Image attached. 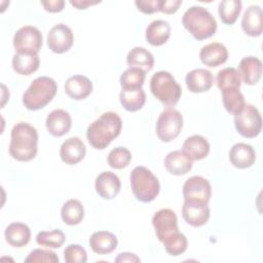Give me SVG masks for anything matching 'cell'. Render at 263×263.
<instances>
[{
  "mask_svg": "<svg viewBox=\"0 0 263 263\" xmlns=\"http://www.w3.org/2000/svg\"><path fill=\"white\" fill-rule=\"evenodd\" d=\"M115 262H140V258L136 254L124 252L115 258Z\"/></svg>",
  "mask_w": 263,
  "mask_h": 263,
  "instance_id": "44",
  "label": "cell"
},
{
  "mask_svg": "<svg viewBox=\"0 0 263 263\" xmlns=\"http://www.w3.org/2000/svg\"><path fill=\"white\" fill-rule=\"evenodd\" d=\"M171 36V26L166 21L156 20L151 22L146 28V40L153 46L164 44Z\"/></svg>",
  "mask_w": 263,
  "mask_h": 263,
  "instance_id": "26",
  "label": "cell"
},
{
  "mask_svg": "<svg viewBox=\"0 0 263 263\" xmlns=\"http://www.w3.org/2000/svg\"><path fill=\"white\" fill-rule=\"evenodd\" d=\"M74 41L72 30L65 24L53 26L47 34V46L54 53H64L68 51Z\"/></svg>",
  "mask_w": 263,
  "mask_h": 263,
  "instance_id": "12",
  "label": "cell"
},
{
  "mask_svg": "<svg viewBox=\"0 0 263 263\" xmlns=\"http://www.w3.org/2000/svg\"><path fill=\"white\" fill-rule=\"evenodd\" d=\"M132 160V153L125 147H116L108 154V164L115 170H122L126 167Z\"/></svg>",
  "mask_w": 263,
  "mask_h": 263,
  "instance_id": "37",
  "label": "cell"
},
{
  "mask_svg": "<svg viewBox=\"0 0 263 263\" xmlns=\"http://www.w3.org/2000/svg\"><path fill=\"white\" fill-rule=\"evenodd\" d=\"M126 63L129 67L139 68L147 72L152 70L154 66V58L153 54L146 48L137 46L127 53Z\"/></svg>",
  "mask_w": 263,
  "mask_h": 263,
  "instance_id": "29",
  "label": "cell"
},
{
  "mask_svg": "<svg viewBox=\"0 0 263 263\" xmlns=\"http://www.w3.org/2000/svg\"><path fill=\"white\" fill-rule=\"evenodd\" d=\"M122 128L121 118L115 112H105L86 130L88 143L98 150H103L119 136Z\"/></svg>",
  "mask_w": 263,
  "mask_h": 263,
  "instance_id": "1",
  "label": "cell"
},
{
  "mask_svg": "<svg viewBox=\"0 0 263 263\" xmlns=\"http://www.w3.org/2000/svg\"><path fill=\"white\" fill-rule=\"evenodd\" d=\"M119 101L122 107L129 112H136L145 105L146 93L143 88L122 89L119 93Z\"/></svg>",
  "mask_w": 263,
  "mask_h": 263,
  "instance_id": "30",
  "label": "cell"
},
{
  "mask_svg": "<svg viewBox=\"0 0 263 263\" xmlns=\"http://www.w3.org/2000/svg\"><path fill=\"white\" fill-rule=\"evenodd\" d=\"M45 125L51 136L62 137L69 133L72 125V119L67 111L57 109L47 115Z\"/></svg>",
  "mask_w": 263,
  "mask_h": 263,
  "instance_id": "15",
  "label": "cell"
},
{
  "mask_svg": "<svg viewBox=\"0 0 263 263\" xmlns=\"http://www.w3.org/2000/svg\"><path fill=\"white\" fill-rule=\"evenodd\" d=\"M40 60L37 52H15L12 58V68L20 75H31L39 68Z\"/></svg>",
  "mask_w": 263,
  "mask_h": 263,
  "instance_id": "23",
  "label": "cell"
},
{
  "mask_svg": "<svg viewBox=\"0 0 263 263\" xmlns=\"http://www.w3.org/2000/svg\"><path fill=\"white\" fill-rule=\"evenodd\" d=\"M210 214L211 211L208 203L184 200L182 206V216L189 225L193 227L203 226L208 223Z\"/></svg>",
  "mask_w": 263,
  "mask_h": 263,
  "instance_id": "13",
  "label": "cell"
},
{
  "mask_svg": "<svg viewBox=\"0 0 263 263\" xmlns=\"http://www.w3.org/2000/svg\"><path fill=\"white\" fill-rule=\"evenodd\" d=\"M163 247L167 254L172 256H179L187 250L188 241L186 236L183 233H176L163 242Z\"/></svg>",
  "mask_w": 263,
  "mask_h": 263,
  "instance_id": "38",
  "label": "cell"
},
{
  "mask_svg": "<svg viewBox=\"0 0 263 263\" xmlns=\"http://www.w3.org/2000/svg\"><path fill=\"white\" fill-rule=\"evenodd\" d=\"M118 245L117 237L109 231H97L89 238V247L99 255L112 253Z\"/></svg>",
  "mask_w": 263,
  "mask_h": 263,
  "instance_id": "25",
  "label": "cell"
},
{
  "mask_svg": "<svg viewBox=\"0 0 263 263\" xmlns=\"http://www.w3.org/2000/svg\"><path fill=\"white\" fill-rule=\"evenodd\" d=\"M182 24L196 40L208 39L217 31L216 18L202 6L188 8L183 14Z\"/></svg>",
  "mask_w": 263,
  "mask_h": 263,
  "instance_id": "3",
  "label": "cell"
},
{
  "mask_svg": "<svg viewBox=\"0 0 263 263\" xmlns=\"http://www.w3.org/2000/svg\"><path fill=\"white\" fill-rule=\"evenodd\" d=\"M181 4L182 0H159V11L166 14L175 13Z\"/></svg>",
  "mask_w": 263,
  "mask_h": 263,
  "instance_id": "42",
  "label": "cell"
},
{
  "mask_svg": "<svg viewBox=\"0 0 263 263\" xmlns=\"http://www.w3.org/2000/svg\"><path fill=\"white\" fill-rule=\"evenodd\" d=\"M135 4L138 9L145 14L159 11V0H137Z\"/></svg>",
  "mask_w": 263,
  "mask_h": 263,
  "instance_id": "41",
  "label": "cell"
},
{
  "mask_svg": "<svg viewBox=\"0 0 263 263\" xmlns=\"http://www.w3.org/2000/svg\"><path fill=\"white\" fill-rule=\"evenodd\" d=\"M58 90L57 82L47 76L34 79L23 95L24 106L31 111L44 108L51 102Z\"/></svg>",
  "mask_w": 263,
  "mask_h": 263,
  "instance_id": "4",
  "label": "cell"
},
{
  "mask_svg": "<svg viewBox=\"0 0 263 263\" xmlns=\"http://www.w3.org/2000/svg\"><path fill=\"white\" fill-rule=\"evenodd\" d=\"M64 259L67 263H85L87 261V254L84 248L72 243L64 250Z\"/></svg>",
  "mask_w": 263,
  "mask_h": 263,
  "instance_id": "39",
  "label": "cell"
},
{
  "mask_svg": "<svg viewBox=\"0 0 263 263\" xmlns=\"http://www.w3.org/2000/svg\"><path fill=\"white\" fill-rule=\"evenodd\" d=\"M25 262H33V263H58L59 257L57 254L49 250H43V249H35L33 250L28 257L25 259Z\"/></svg>",
  "mask_w": 263,
  "mask_h": 263,
  "instance_id": "40",
  "label": "cell"
},
{
  "mask_svg": "<svg viewBox=\"0 0 263 263\" xmlns=\"http://www.w3.org/2000/svg\"><path fill=\"white\" fill-rule=\"evenodd\" d=\"M234 125L239 135L245 138H255L262 129V118L259 110L253 105H245L243 109L234 115Z\"/></svg>",
  "mask_w": 263,
  "mask_h": 263,
  "instance_id": "8",
  "label": "cell"
},
{
  "mask_svg": "<svg viewBox=\"0 0 263 263\" xmlns=\"http://www.w3.org/2000/svg\"><path fill=\"white\" fill-rule=\"evenodd\" d=\"M243 32L251 37H258L263 31V12L260 6L251 5L247 8L241 20Z\"/></svg>",
  "mask_w": 263,
  "mask_h": 263,
  "instance_id": "17",
  "label": "cell"
},
{
  "mask_svg": "<svg viewBox=\"0 0 263 263\" xmlns=\"http://www.w3.org/2000/svg\"><path fill=\"white\" fill-rule=\"evenodd\" d=\"M229 160L236 168H248L256 160L255 150L246 143L234 144L229 151Z\"/></svg>",
  "mask_w": 263,
  "mask_h": 263,
  "instance_id": "21",
  "label": "cell"
},
{
  "mask_svg": "<svg viewBox=\"0 0 263 263\" xmlns=\"http://www.w3.org/2000/svg\"><path fill=\"white\" fill-rule=\"evenodd\" d=\"M120 187L121 183L118 176L112 172H103L96 178V191L104 199L114 198L119 193Z\"/></svg>",
  "mask_w": 263,
  "mask_h": 263,
  "instance_id": "14",
  "label": "cell"
},
{
  "mask_svg": "<svg viewBox=\"0 0 263 263\" xmlns=\"http://www.w3.org/2000/svg\"><path fill=\"white\" fill-rule=\"evenodd\" d=\"M129 180L135 197L142 202L154 200L159 193L158 179L145 166H136L130 173Z\"/></svg>",
  "mask_w": 263,
  "mask_h": 263,
  "instance_id": "5",
  "label": "cell"
},
{
  "mask_svg": "<svg viewBox=\"0 0 263 263\" xmlns=\"http://www.w3.org/2000/svg\"><path fill=\"white\" fill-rule=\"evenodd\" d=\"M152 95L167 107L175 106L182 95V88L167 71H158L150 79Z\"/></svg>",
  "mask_w": 263,
  "mask_h": 263,
  "instance_id": "6",
  "label": "cell"
},
{
  "mask_svg": "<svg viewBox=\"0 0 263 263\" xmlns=\"http://www.w3.org/2000/svg\"><path fill=\"white\" fill-rule=\"evenodd\" d=\"M101 1H89V0H71L70 3L71 5H73L74 7H76L77 9H85L88 6L91 5H96L98 3H100Z\"/></svg>",
  "mask_w": 263,
  "mask_h": 263,
  "instance_id": "45",
  "label": "cell"
},
{
  "mask_svg": "<svg viewBox=\"0 0 263 263\" xmlns=\"http://www.w3.org/2000/svg\"><path fill=\"white\" fill-rule=\"evenodd\" d=\"M146 72L142 69L129 67L120 76V85L122 89L141 88L144 84Z\"/></svg>",
  "mask_w": 263,
  "mask_h": 263,
  "instance_id": "34",
  "label": "cell"
},
{
  "mask_svg": "<svg viewBox=\"0 0 263 263\" xmlns=\"http://www.w3.org/2000/svg\"><path fill=\"white\" fill-rule=\"evenodd\" d=\"M212 194L210 182L201 176H192L183 185L184 200L209 203Z\"/></svg>",
  "mask_w": 263,
  "mask_h": 263,
  "instance_id": "11",
  "label": "cell"
},
{
  "mask_svg": "<svg viewBox=\"0 0 263 263\" xmlns=\"http://www.w3.org/2000/svg\"><path fill=\"white\" fill-rule=\"evenodd\" d=\"M6 241L15 248H22L26 246L31 238L30 228L21 222H14L9 224L4 232Z\"/></svg>",
  "mask_w": 263,
  "mask_h": 263,
  "instance_id": "28",
  "label": "cell"
},
{
  "mask_svg": "<svg viewBox=\"0 0 263 263\" xmlns=\"http://www.w3.org/2000/svg\"><path fill=\"white\" fill-rule=\"evenodd\" d=\"M152 225L155 229L157 238L161 242L179 232L177 216L171 209H161L157 211L152 218Z\"/></svg>",
  "mask_w": 263,
  "mask_h": 263,
  "instance_id": "10",
  "label": "cell"
},
{
  "mask_svg": "<svg viewBox=\"0 0 263 263\" xmlns=\"http://www.w3.org/2000/svg\"><path fill=\"white\" fill-rule=\"evenodd\" d=\"M240 84H241V78L237 69L228 67L218 72L217 85L220 90L230 88V87L239 88Z\"/></svg>",
  "mask_w": 263,
  "mask_h": 263,
  "instance_id": "35",
  "label": "cell"
},
{
  "mask_svg": "<svg viewBox=\"0 0 263 263\" xmlns=\"http://www.w3.org/2000/svg\"><path fill=\"white\" fill-rule=\"evenodd\" d=\"M192 160L181 150L170 152L164 158V167L174 176H181L189 173L192 168Z\"/></svg>",
  "mask_w": 263,
  "mask_h": 263,
  "instance_id": "24",
  "label": "cell"
},
{
  "mask_svg": "<svg viewBox=\"0 0 263 263\" xmlns=\"http://www.w3.org/2000/svg\"><path fill=\"white\" fill-rule=\"evenodd\" d=\"M223 105L228 113L233 115L238 114L245 107V98L239 91V88L230 87L221 90Z\"/></svg>",
  "mask_w": 263,
  "mask_h": 263,
  "instance_id": "32",
  "label": "cell"
},
{
  "mask_svg": "<svg viewBox=\"0 0 263 263\" xmlns=\"http://www.w3.org/2000/svg\"><path fill=\"white\" fill-rule=\"evenodd\" d=\"M38 134L34 126L27 122H18L11 129L9 144L10 156L18 161L32 160L38 151Z\"/></svg>",
  "mask_w": 263,
  "mask_h": 263,
  "instance_id": "2",
  "label": "cell"
},
{
  "mask_svg": "<svg viewBox=\"0 0 263 263\" xmlns=\"http://www.w3.org/2000/svg\"><path fill=\"white\" fill-rule=\"evenodd\" d=\"M86 153L84 143L77 137L67 139L61 146L60 156L66 164H76L80 162Z\"/></svg>",
  "mask_w": 263,
  "mask_h": 263,
  "instance_id": "16",
  "label": "cell"
},
{
  "mask_svg": "<svg viewBox=\"0 0 263 263\" xmlns=\"http://www.w3.org/2000/svg\"><path fill=\"white\" fill-rule=\"evenodd\" d=\"M42 6L46 11L49 12H60L64 9L65 1L64 0H49V1H41Z\"/></svg>",
  "mask_w": 263,
  "mask_h": 263,
  "instance_id": "43",
  "label": "cell"
},
{
  "mask_svg": "<svg viewBox=\"0 0 263 263\" xmlns=\"http://www.w3.org/2000/svg\"><path fill=\"white\" fill-rule=\"evenodd\" d=\"M92 91L91 81L83 75H74L67 79L65 92L73 100L80 101L87 98Z\"/></svg>",
  "mask_w": 263,
  "mask_h": 263,
  "instance_id": "20",
  "label": "cell"
},
{
  "mask_svg": "<svg viewBox=\"0 0 263 263\" xmlns=\"http://www.w3.org/2000/svg\"><path fill=\"white\" fill-rule=\"evenodd\" d=\"M66 236L60 229H53L51 231H41L36 235V242L39 246L46 248L59 249L65 242Z\"/></svg>",
  "mask_w": 263,
  "mask_h": 263,
  "instance_id": "36",
  "label": "cell"
},
{
  "mask_svg": "<svg viewBox=\"0 0 263 263\" xmlns=\"http://www.w3.org/2000/svg\"><path fill=\"white\" fill-rule=\"evenodd\" d=\"M183 127V116L175 108L164 109L156 122V135L162 142H171L176 139Z\"/></svg>",
  "mask_w": 263,
  "mask_h": 263,
  "instance_id": "7",
  "label": "cell"
},
{
  "mask_svg": "<svg viewBox=\"0 0 263 263\" xmlns=\"http://www.w3.org/2000/svg\"><path fill=\"white\" fill-rule=\"evenodd\" d=\"M185 82L191 92H204L212 87L214 83V77L211 71L197 68L187 73Z\"/></svg>",
  "mask_w": 263,
  "mask_h": 263,
  "instance_id": "19",
  "label": "cell"
},
{
  "mask_svg": "<svg viewBox=\"0 0 263 263\" xmlns=\"http://www.w3.org/2000/svg\"><path fill=\"white\" fill-rule=\"evenodd\" d=\"M61 217L65 224L77 225L84 218V208L78 199H69L62 206Z\"/></svg>",
  "mask_w": 263,
  "mask_h": 263,
  "instance_id": "31",
  "label": "cell"
},
{
  "mask_svg": "<svg viewBox=\"0 0 263 263\" xmlns=\"http://www.w3.org/2000/svg\"><path fill=\"white\" fill-rule=\"evenodd\" d=\"M182 151L193 161L200 160L208 156L210 152V144L208 140L199 135L188 137L182 146Z\"/></svg>",
  "mask_w": 263,
  "mask_h": 263,
  "instance_id": "22",
  "label": "cell"
},
{
  "mask_svg": "<svg viewBox=\"0 0 263 263\" xmlns=\"http://www.w3.org/2000/svg\"><path fill=\"white\" fill-rule=\"evenodd\" d=\"M42 41V34L36 27L24 26L13 36V47L16 52L32 51L38 53L41 49Z\"/></svg>",
  "mask_w": 263,
  "mask_h": 263,
  "instance_id": "9",
  "label": "cell"
},
{
  "mask_svg": "<svg viewBox=\"0 0 263 263\" xmlns=\"http://www.w3.org/2000/svg\"><path fill=\"white\" fill-rule=\"evenodd\" d=\"M199 59L208 67H218L227 61L228 50L222 43L212 42L200 49Z\"/></svg>",
  "mask_w": 263,
  "mask_h": 263,
  "instance_id": "18",
  "label": "cell"
},
{
  "mask_svg": "<svg viewBox=\"0 0 263 263\" xmlns=\"http://www.w3.org/2000/svg\"><path fill=\"white\" fill-rule=\"evenodd\" d=\"M241 2L239 0H223L219 3L218 12L221 21L225 25H233L240 11H241Z\"/></svg>",
  "mask_w": 263,
  "mask_h": 263,
  "instance_id": "33",
  "label": "cell"
},
{
  "mask_svg": "<svg viewBox=\"0 0 263 263\" xmlns=\"http://www.w3.org/2000/svg\"><path fill=\"white\" fill-rule=\"evenodd\" d=\"M239 74L246 84L254 85L256 84L262 74V63L258 58L246 57L238 65Z\"/></svg>",
  "mask_w": 263,
  "mask_h": 263,
  "instance_id": "27",
  "label": "cell"
}]
</instances>
